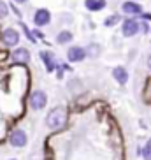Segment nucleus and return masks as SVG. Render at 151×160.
<instances>
[{"label": "nucleus", "instance_id": "b1692460", "mask_svg": "<svg viewBox=\"0 0 151 160\" xmlns=\"http://www.w3.org/2000/svg\"><path fill=\"white\" fill-rule=\"evenodd\" d=\"M12 2H14V4H27L28 0H12Z\"/></svg>", "mask_w": 151, "mask_h": 160}, {"label": "nucleus", "instance_id": "423d86ee", "mask_svg": "<svg viewBox=\"0 0 151 160\" xmlns=\"http://www.w3.org/2000/svg\"><path fill=\"white\" fill-rule=\"evenodd\" d=\"M85 58H86V49L83 46H71L67 49V60L72 62V63L83 62Z\"/></svg>", "mask_w": 151, "mask_h": 160}, {"label": "nucleus", "instance_id": "0eeeda50", "mask_svg": "<svg viewBox=\"0 0 151 160\" xmlns=\"http://www.w3.org/2000/svg\"><path fill=\"white\" fill-rule=\"evenodd\" d=\"M27 141H28V137H27L25 130H21V128H16V130L11 132L9 142L14 146V148H23V146L27 144Z\"/></svg>", "mask_w": 151, "mask_h": 160}, {"label": "nucleus", "instance_id": "39448f33", "mask_svg": "<svg viewBox=\"0 0 151 160\" xmlns=\"http://www.w3.org/2000/svg\"><path fill=\"white\" fill-rule=\"evenodd\" d=\"M33 23H35V27H47V25L51 23V12L47 9H44V7H41V9H37L35 12H33Z\"/></svg>", "mask_w": 151, "mask_h": 160}, {"label": "nucleus", "instance_id": "6ab92c4d", "mask_svg": "<svg viewBox=\"0 0 151 160\" xmlns=\"http://www.w3.org/2000/svg\"><path fill=\"white\" fill-rule=\"evenodd\" d=\"M9 9H11V11H12V12H14V14H16V16H18V18H19V19H21V16H23V12H21V11H19V9H18V7H16V5H14V4H11V5H9Z\"/></svg>", "mask_w": 151, "mask_h": 160}, {"label": "nucleus", "instance_id": "f03ea898", "mask_svg": "<svg viewBox=\"0 0 151 160\" xmlns=\"http://www.w3.org/2000/svg\"><path fill=\"white\" fill-rule=\"evenodd\" d=\"M21 41L19 37V32L12 27H7V28L2 30V35H0V42L4 44L5 48H16Z\"/></svg>", "mask_w": 151, "mask_h": 160}, {"label": "nucleus", "instance_id": "9d476101", "mask_svg": "<svg viewBox=\"0 0 151 160\" xmlns=\"http://www.w3.org/2000/svg\"><path fill=\"white\" fill-rule=\"evenodd\" d=\"M11 60L14 62V63H28L30 51L27 48H14V51L11 53Z\"/></svg>", "mask_w": 151, "mask_h": 160}, {"label": "nucleus", "instance_id": "f257e3e1", "mask_svg": "<svg viewBox=\"0 0 151 160\" xmlns=\"http://www.w3.org/2000/svg\"><path fill=\"white\" fill-rule=\"evenodd\" d=\"M67 123V111L65 108H61V106H58V108H53L49 113H47L46 116V125L51 130H60V128L65 127Z\"/></svg>", "mask_w": 151, "mask_h": 160}, {"label": "nucleus", "instance_id": "4be33fe9", "mask_svg": "<svg viewBox=\"0 0 151 160\" xmlns=\"http://www.w3.org/2000/svg\"><path fill=\"white\" fill-rule=\"evenodd\" d=\"M139 18H142V19H151V14H149V12H144V11H142L141 14H139Z\"/></svg>", "mask_w": 151, "mask_h": 160}, {"label": "nucleus", "instance_id": "a211bd4d", "mask_svg": "<svg viewBox=\"0 0 151 160\" xmlns=\"http://www.w3.org/2000/svg\"><path fill=\"white\" fill-rule=\"evenodd\" d=\"M142 157H144V160H151V139L148 141L146 148L142 150Z\"/></svg>", "mask_w": 151, "mask_h": 160}, {"label": "nucleus", "instance_id": "f8f14e48", "mask_svg": "<svg viewBox=\"0 0 151 160\" xmlns=\"http://www.w3.org/2000/svg\"><path fill=\"white\" fill-rule=\"evenodd\" d=\"M105 0H85V7L90 12H99V11L105 9Z\"/></svg>", "mask_w": 151, "mask_h": 160}, {"label": "nucleus", "instance_id": "1a4fd4ad", "mask_svg": "<svg viewBox=\"0 0 151 160\" xmlns=\"http://www.w3.org/2000/svg\"><path fill=\"white\" fill-rule=\"evenodd\" d=\"M39 57H41V60L44 62V65H46V71L47 72H53L56 71V58H55V55H53L51 51H47V49H42V51L39 53Z\"/></svg>", "mask_w": 151, "mask_h": 160}, {"label": "nucleus", "instance_id": "ddd939ff", "mask_svg": "<svg viewBox=\"0 0 151 160\" xmlns=\"http://www.w3.org/2000/svg\"><path fill=\"white\" fill-rule=\"evenodd\" d=\"M72 39H74V35H72L71 30H61V32H58V33H56V42L60 44V46L72 42Z\"/></svg>", "mask_w": 151, "mask_h": 160}, {"label": "nucleus", "instance_id": "dca6fc26", "mask_svg": "<svg viewBox=\"0 0 151 160\" xmlns=\"http://www.w3.org/2000/svg\"><path fill=\"white\" fill-rule=\"evenodd\" d=\"M119 21H121L119 14H113V16H109V18L104 19V25L107 27V28H111V27H114V25H118Z\"/></svg>", "mask_w": 151, "mask_h": 160}, {"label": "nucleus", "instance_id": "f3484780", "mask_svg": "<svg viewBox=\"0 0 151 160\" xmlns=\"http://www.w3.org/2000/svg\"><path fill=\"white\" fill-rule=\"evenodd\" d=\"M9 5L5 4L4 0H0V19H5L7 16H9Z\"/></svg>", "mask_w": 151, "mask_h": 160}, {"label": "nucleus", "instance_id": "20e7f679", "mask_svg": "<svg viewBox=\"0 0 151 160\" xmlns=\"http://www.w3.org/2000/svg\"><path fill=\"white\" fill-rule=\"evenodd\" d=\"M46 104H47V95L44 93L42 90H35V92L30 95V106H32V109L41 111V109L46 108Z\"/></svg>", "mask_w": 151, "mask_h": 160}, {"label": "nucleus", "instance_id": "9b49d317", "mask_svg": "<svg viewBox=\"0 0 151 160\" xmlns=\"http://www.w3.org/2000/svg\"><path fill=\"white\" fill-rule=\"evenodd\" d=\"M113 78L118 81L119 85H127V81H128V71L125 69V67H121V65L114 67V69H113Z\"/></svg>", "mask_w": 151, "mask_h": 160}, {"label": "nucleus", "instance_id": "7ed1b4c3", "mask_svg": "<svg viewBox=\"0 0 151 160\" xmlns=\"http://www.w3.org/2000/svg\"><path fill=\"white\" fill-rule=\"evenodd\" d=\"M141 32V21H137L134 18H127L121 21V33L123 37H134Z\"/></svg>", "mask_w": 151, "mask_h": 160}, {"label": "nucleus", "instance_id": "393cba45", "mask_svg": "<svg viewBox=\"0 0 151 160\" xmlns=\"http://www.w3.org/2000/svg\"><path fill=\"white\" fill-rule=\"evenodd\" d=\"M149 33H151V27H149Z\"/></svg>", "mask_w": 151, "mask_h": 160}, {"label": "nucleus", "instance_id": "5701e85b", "mask_svg": "<svg viewBox=\"0 0 151 160\" xmlns=\"http://www.w3.org/2000/svg\"><path fill=\"white\" fill-rule=\"evenodd\" d=\"M146 65H148V69H149V71H151V55H149V57H148V60H146Z\"/></svg>", "mask_w": 151, "mask_h": 160}, {"label": "nucleus", "instance_id": "4468645a", "mask_svg": "<svg viewBox=\"0 0 151 160\" xmlns=\"http://www.w3.org/2000/svg\"><path fill=\"white\" fill-rule=\"evenodd\" d=\"M85 49H86V57H91V58H97V55L100 53V46L99 44H95V42L88 44Z\"/></svg>", "mask_w": 151, "mask_h": 160}, {"label": "nucleus", "instance_id": "6e6552de", "mask_svg": "<svg viewBox=\"0 0 151 160\" xmlns=\"http://www.w3.org/2000/svg\"><path fill=\"white\" fill-rule=\"evenodd\" d=\"M121 12L127 16H139L142 12V5L139 2H134V0H127L121 4Z\"/></svg>", "mask_w": 151, "mask_h": 160}, {"label": "nucleus", "instance_id": "2eb2a0df", "mask_svg": "<svg viewBox=\"0 0 151 160\" xmlns=\"http://www.w3.org/2000/svg\"><path fill=\"white\" fill-rule=\"evenodd\" d=\"M19 27L23 28V33L27 35V37H28V41H30V42H32V44H37V39H35V35H33V32L28 28V27H27V25L23 23V21H19Z\"/></svg>", "mask_w": 151, "mask_h": 160}, {"label": "nucleus", "instance_id": "a878e982", "mask_svg": "<svg viewBox=\"0 0 151 160\" xmlns=\"http://www.w3.org/2000/svg\"><path fill=\"white\" fill-rule=\"evenodd\" d=\"M139 2H141V0H139Z\"/></svg>", "mask_w": 151, "mask_h": 160}, {"label": "nucleus", "instance_id": "412c9836", "mask_svg": "<svg viewBox=\"0 0 151 160\" xmlns=\"http://www.w3.org/2000/svg\"><path fill=\"white\" fill-rule=\"evenodd\" d=\"M33 35H35V39H42V37H44V35H42V32H41L39 28H35V30H33Z\"/></svg>", "mask_w": 151, "mask_h": 160}, {"label": "nucleus", "instance_id": "aec40b11", "mask_svg": "<svg viewBox=\"0 0 151 160\" xmlns=\"http://www.w3.org/2000/svg\"><path fill=\"white\" fill-rule=\"evenodd\" d=\"M141 32L148 33V32H149V25H148V23H144V21H141Z\"/></svg>", "mask_w": 151, "mask_h": 160}]
</instances>
